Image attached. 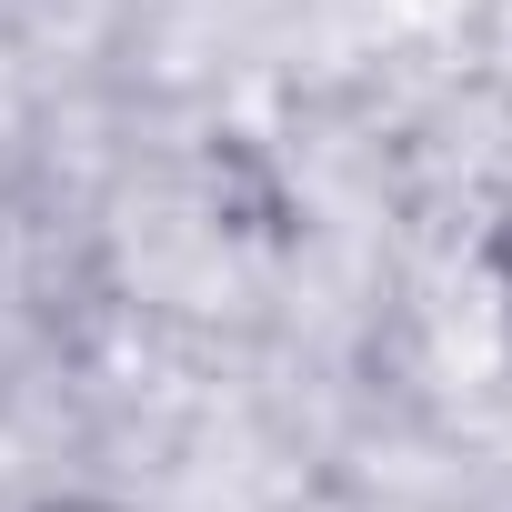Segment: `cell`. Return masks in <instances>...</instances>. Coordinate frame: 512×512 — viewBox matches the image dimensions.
Segmentation results:
<instances>
[{"label":"cell","instance_id":"1","mask_svg":"<svg viewBox=\"0 0 512 512\" xmlns=\"http://www.w3.org/2000/svg\"><path fill=\"white\" fill-rule=\"evenodd\" d=\"M482 282H492V322H502V342H512V181H502V201H492V221H482Z\"/></svg>","mask_w":512,"mask_h":512},{"label":"cell","instance_id":"2","mask_svg":"<svg viewBox=\"0 0 512 512\" xmlns=\"http://www.w3.org/2000/svg\"><path fill=\"white\" fill-rule=\"evenodd\" d=\"M41 512H121V502H41Z\"/></svg>","mask_w":512,"mask_h":512}]
</instances>
